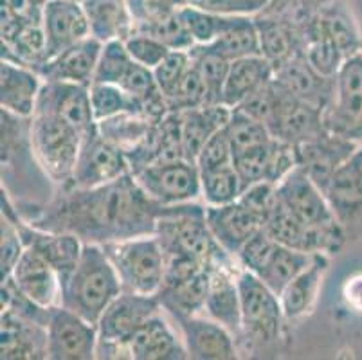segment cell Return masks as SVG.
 I'll return each instance as SVG.
<instances>
[{
  "label": "cell",
  "mask_w": 362,
  "mask_h": 360,
  "mask_svg": "<svg viewBox=\"0 0 362 360\" xmlns=\"http://www.w3.org/2000/svg\"><path fill=\"white\" fill-rule=\"evenodd\" d=\"M51 360H92L98 355V328L65 306L51 308L47 323Z\"/></svg>",
  "instance_id": "obj_13"
},
{
  "label": "cell",
  "mask_w": 362,
  "mask_h": 360,
  "mask_svg": "<svg viewBox=\"0 0 362 360\" xmlns=\"http://www.w3.org/2000/svg\"><path fill=\"white\" fill-rule=\"evenodd\" d=\"M130 173V164L121 148L112 144L96 128L83 137L76 163L72 187H98Z\"/></svg>",
  "instance_id": "obj_14"
},
{
  "label": "cell",
  "mask_w": 362,
  "mask_h": 360,
  "mask_svg": "<svg viewBox=\"0 0 362 360\" xmlns=\"http://www.w3.org/2000/svg\"><path fill=\"white\" fill-rule=\"evenodd\" d=\"M132 64H134V58L124 45V40L105 42L103 47H101L100 59H98L94 83L119 85Z\"/></svg>",
  "instance_id": "obj_44"
},
{
  "label": "cell",
  "mask_w": 362,
  "mask_h": 360,
  "mask_svg": "<svg viewBox=\"0 0 362 360\" xmlns=\"http://www.w3.org/2000/svg\"><path fill=\"white\" fill-rule=\"evenodd\" d=\"M0 356L2 360L49 359L47 326L13 310L0 315Z\"/></svg>",
  "instance_id": "obj_20"
},
{
  "label": "cell",
  "mask_w": 362,
  "mask_h": 360,
  "mask_svg": "<svg viewBox=\"0 0 362 360\" xmlns=\"http://www.w3.org/2000/svg\"><path fill=\"white\" fill-rule=\"evenodd\" d=\"M252 18L258 29L262 56L274 65V71L294 56L305 54L307 33L299 25L265 11H259Z\"/></svg>",
  "instance_id": "obj_27"
},
{
  "label": "cell",
  "mask_w": 362,
  "mask_h": 360,
  "mask_svg": "<svg viewBox=\"0 0 362 360\" xmlns=\"http://www.w3.org/2000/svg\"><path fill=\"white\" fill-rule=\"evenodd\" d=\"M163 312L157 296L121 292L107 306L100 317L98 328L96 359H121L128 356V342L137 330L150 319Z\"/></svg>",
  "instance_id": "obj_8"
},
{
  "label": "cell",
  "mask_w": 362,
  "mask_h": 360,
  "mask_svg": "<svg viewBox=\"0 0 362 360\" xmlns=\"http://www.w3.org/2000/svg\"><path fill=\"white\" fill-rule=\"evenodd\" d=\"M156 238L164 257H193L206 265L238 263L216 242L206 220V204L166 206L157 220Z\"/></svg>",
  "instance_id": "obj_5"
},
{
  "label": "cell",
  "mask_w": 362,
  "mask_h": 360,
  "mask_svg": "<svg viewBox=\"0 0 362 360\" xmlns=\"http://www.w3.org/2000/svg\"><path fill=\"white\" fill-rule=\"evenodd\" d=\"M101 47L103 44L100 40L88 36L49 58L35 71L44 78V81H69L90 87L94 83Z\"/></svg>",
  "instance_id": "obj_21"
},
{
  "label": "cell",
  "mask_w": 362,
  "mask_h": 360,
  "mask_svg": "<svg viewBox=\"0 0 362 360\" xmlns=\"http://www.w3.org/2000/svg\"><path fill=\"white\" fill-rule=\"evenodd\" d=\"M164 209L166 206L151 200L128 173L98 187L60 190L25 222L45 231L76 234L83 243L107 245L156 234Z\"/></svg>",
  "instance_id": "obj_1"
},
{
  "label": "cell",
  "mask_w": 362,
  "mask_h": 360,
  "mask_svg": "<svg viewBox=\"0 0 362 360\" xmlns=\"http://www.w3.org/2000/svg\"><path fill=\"white\" fill-rule=\"evenodd\" d=\"M157 121L159 119H153L146 114L124 112V114H117L114 117L98 121V132L107 141H110L112 144L121 148L127 155L128 151H132L143 143Z\"/></svg>",
  "instance_id": "obj_36"
},
{
  "label": "cell",
  "mask_w": 362,
  "mask_h": 360,
  "mask_svg": "<svg viewBox=\"0 0 362 360\" xmlns=\"http://www.w3.org/2000/svg\"><path fill=\"white\" fill-rule=\"evenodd\" d=\"M124 45H127L128 52L137 64L144 65L148 69H153L170 54L171 49L166 47L163 42H159L157 38L150 35H144V33H132L127 40H124Z\"/></svg>",
  "instance_id": "obj_50"
},
{
  "label": "cell",
  "mask_w": 362,
  "mask_h": 360,
  "mask_svg": "<svg viewBox=\"0 0 362 360\" xmlns=\"http://www.w3.org/2000/svg\"><path fill=\"white\" fill-rule=\"evenodd\" d=\"M44 87L42 78L28 65L4 62L0 64V107L21 117H33Z\"/></svg>",
  "instance_id": "obj_28"
},
{
  "label": "cell",
  "mask_w": 362,
  "mask_h": 360,
  "mask_svg": "<svg viewBox=\"0 0 362 360\" xmlns=\"http://www.w3.org/2000/svg\"><path fill=\"white\" fill-rule=\"evenodd\" d=\"M235 108L236 110L243 112V114L251 115L252 119H256V121H259V123H263L267 128H269V124H271L272 117H274V112H276L274 78H272L267 85H263L262 88H258L256 92H252L249 98L243 99L242 103Z\"/></svg>",
  "instance_id": "obj_52"
},
{
  "label": "cell",
  "mask_w": 362,
  "mask_h": 360,
  "mask_svg": "<svg viewBox=\"0 0 362 360\" xmlns=\"http://www.w3.org/2000/svg\"><path fill=\"white\" fill-rule=\"evenodd\" d=\"M223 128H226L227 137L231 141L235 155L242 153V151L249 150V148L269 143L272 139L271 132H269L265 124L252 119L251 115L236 110V108L231 110V117H229V121H227Z\"/></svg>",
  "instance_id": "obj_41"
},
{
  "label": "cell",
  "mask_w": 362,
  "mask_h": 360,
  "mask_svg": "<svg viewBox=\"0 0 362 360\" xmlns=\"http://www.w3.org/2000/svg\"><path fill=\"white\" fill-rule=\"evenodd\" d=\"M101 247L116 269L124 292L157 296L164 281L166 262L156 234Z\"/></svg>",
  "instance_id": "obj_7"
},
{
  "label": "cell",
  "mask_w": 362,
  "mask_h": 360,
  "mask_svg": "<svg viewBox=\"0 0 362 360\" xmlns=\"http://www.w3.org/2000/svg\"><path fill=\"white\" fill-rule=\"evenodd\" d=\"M243 193L242 180L235 166L200 173V198L206 206H223L238 200Z\"/></svg>",
  "instance_id": "obj_39"
},
{
  "label": "cell",
  "mask_w": 362,
  "mask_h": 360,
  "mask_svg": "<svg viewBox=\"0 0 362 360\" xmlns=\"http://www.w3.org/2000/svg\"><path fill=\"white\" fill-rule=\"evenodd\" d=\"M274 79L296 98L325 108L330 105L335 92V76H325L315 71L305 54L294 56L274 71Z\"/></svg>",
  "instance_id": "obj_24"
},
{
  "label": "cell",
  "mask_w": 362,
  "mask_h": 360,
  "mask_svg": "<svg viewBox=\"0 0 362 360\" xmlns=\"http://www.w3.org/2000/svg\"><path fill=\"white\" fill-rule=\"evenodd\" d=\"M278 194L298 220L310 229L328 234L341 243H346V233L335 218L321 187L301 168H296L278 184Z\"/></svg>",
  "instance_id": "obj_9"
},
{
  "label": "cell",
  "mask_w": 362,
  "mask_h": 360,
  "mask_svg": "<svg viewBox=\"0 0 362 360\" xmlns=\"http://www.w3.org/2000/svg\"><path fill=\"white\" fill-rule=\"evenodd\" d=\"M123 292L116 269L96 243H85L80 262L62 281L60 305L98 325L107 306Z\"/></svg>",
  "instance_id": "obj_4"
},
{
  "label": "cell",
  "mask_w": 362,
  "mask_h": 360,
  "mask_svg": "<svg viewBox=\"0 0 362 360\" xmlns=\"http://www.w3.org/2000/svg\"><path fill=\"white\" fill-rule=\"evenodd\" d=\"M211 269L213 265L202 267L186 276L164 279L163 286L157 292L163 312L170 317L202 313L211 283Z\"/></svg>",
  "instance_id": "obj_26"
},
{
  "label": "cell",
  "mask_w": 362,
  "mask_h": 360,
  "mask_svg": "<svg viewBox=\"0 0 362 360\" xmlns=\"http://www.w3.org/2000/svg\"><path fill=\"white\" fill-rule=\"evenodd\" d=\"M233 161H235V151H233L231 141L226 134V128H222L204 144L202 151L197 158V166H199L200 173H207V171L233 166Z\"/></svg>",
  "instance_id": "obj_48"
},
{
  "label": "cell",
  "mask_w": 362,
  "mask_h": 360,
  "mask_svg": "<svg viewBox=\"0 0 362 360\" xmlns=\"http://www.w3.org/2000/svg\"><path fill=\"white\" fill-rule=\"evenodd\" d=\"M128 359L134 360H186L189 359L182 339L160 315L150 317L128 342Z\"/></svg>",
  "instance_id": "obj_29"
},
{
  "label": "cell",
  "mask_w": 362,
  "mask_h": 360,
  "mask_svg": "<svg viewBox=\"0 0 362 360\" xmlns=\"http://www.w3.org/2000/svg\"><path fill=\"white\" fill-rule=\"evenodd\" d=\"M179 15L184 25L193 36L195 44H211L229 28L233 15H216L211 11L193 8V6H180Z\"/></svg>",
  "instance_id": "obj_42"
},
{
  "label": "cell",
  "mask_w": 362,
  "mask_h": 360,
  "mask_svg": "<svg viewBox=\"0 0 362 360\" xmlns=\"http://www.w3.org/2000/svg\"><path fill=\"white\" fill-rule=\"evenodd\" d=\"M0 233H2V240H0V247H2L0 272H2V279H8L13 274V269L18 263V260H21V256L24 254L25 245L22 242L16 223L9 220L8 216H4V214H0Z\"/></svg>",
  "instance_id": "obj_51"
},
{
  "label": "cell",
  "mask_w": 362,
  "mask_h": 360,
  "mask_svg": "<svg viewBox=\"0 0 362 360\" xmlns=\"http://www.w3.org/2000/svg\"><path fill=\"white\" fill-rule=\"evenodd\" d=\"M322 115L328 132L362 144V52L339 69L334 99Z\"/></svg>",
  "instance_id": "obj_10"
},
{
  "label": "cell",
  "mask_w": 362,
  "mask_h": 360,
  "mask_svg": "<svg viewBox=\"0 0 362 360\" xmlns=\"http://www.w3.org/2000/svg\"><path fill=\"white\" fill-rule=\"evenodd\" d=\"M358 146L361 144L339 137L327 130L310 141L296 144L298 168H301L322 190L332 178V175L339 170V166L346 163Z\"/></svg>",
  "instance_id": "obj_19"
},
{
  "label": "cell",
  "mask_w": 362,
  "mask_h": 360,
  "mask_svg": "<svg viewBox=\"0 0 362 360\" xmlns=\"http://www.w3.org/2000/svg\"><path fill=\"white\" fill-rule=\"evenodd\" d=\"M348 240L362 236V144L322 187Z\"/></svg>",
  "instance_id": "obj_12"
},
{
  "label": "cell",
  "mask_w": 362,
  "mask_h": 360,
  "mask_svg": "<svg viewBox=\"0 0 362 360\" xmlns=\"http://www.w3.org/2000/svg\"><path fill=\"white\" fill-rule=\"evenodd\" d=\"M81 6L90 24V36L101 44L127 40L134 33V18L127 0H83Z\"/></svg>",
  "instance_id": "obj_34"
},
{
  "label": "cell",
  "mask_w": 362,
  "mask_h": 360,
  "mask_svg": "<svg viewBox=\"0 0 362 360\" xmlns=\"http://www.w3.org/2000/svg\"><path fill=\"white\" fill-rule=\"evenodd\" d=\"M272 143H274V137L269 143L249 148V150L235 155L233 166H235L236 173L242 180L243 191L258 182H267L269 170H271Z\"/></svg>",
  "instance_id": "obj_43"
},
{
  "label": "cell",
  "mask_w": 362,
  "mask_h": 360,
  "mask_svg": "<svg viewBox=\"0 0 362 360\" xmlns=\"http://www.w3.org/2000/svg\"><path fill=\"white\" fill-rule=\"evenodd\" d=\"M279 243L276 242L274 238L265 229H262L240 249V252L236 254V262H238L240 269L258 274L269 263Z\"/></svg>",
  "instance_id": "obj_47"
},
{
  "label": "cell",
  "mask_w": 362,
  "mask_h": 360,
  "mask_svg": "<svg viewBox=\"0 0 362 360\" xmlns=\"http://www.w3.org/2000/svg\"><path fill=\"white\" fill-rule=\"evenodd\" d=\"M276 87V112L269 124L272 137L288 144H299L325 134V110L296 98L294 94L278 83Z\"/></svg>",
  "instance_id": "obj_15"
},
{
  "label": "cell",
  "mask_w": 362,
  "mask_h": 360,
  "mask_svg": "<svg viewBox=\"0 0 362 360\" xmlns=\"http://www.w3.org/2000/svg\"><path fill=\"white\" fill-rule=\"evenodd\" d=\"M36 305L51 308L60 305L62 281L54 267L33 249H25L9 276Z\"/></svg>",
  "instance_id": "obj_25"
},
{
  "label": "cell",
  "mask_w": 362,
  "mask_h": 360,
  "mask_svg": "<svg viewBox=\"0 0 362 360\" xmlns=\"http://www.w3.org/2000/svg\"><path fill=\"white\" fill-rule=\"evenodd\" d=\"M238 263H216L211 269V283L204 313L215 319L238 339L242 332V301L238 286Z\"/></svg>",
  "instance_id": "obj_22"
},
{
  "label": "cell",
  "mask_w": 362,
  "mask_h": 360,
  "mask_svg": "<svg viewBox=\"0 0 362 360\" xmlns=\"http://www.w3.org/2000/svg\"><path fill=\"white\" fill-rule=\"evenodd\" d=\"M31 139L38 163L58 191L71 190L83 135L54 115L35 114L31 117Z\"/></svg>",
  "instance_id": "obj_6"
},
{
  "label": "cell",
  "mask_w": 362,
  "mask_h": 360,
  "mask_svg": "<svg viewBox=\"0 0 362 360\" xmlns=\"http://www.w3.org/2000/svg\"><path fill=\"white\" fill-rule=\"evenodd\" d=\"M271 0H182L184 6L211 11L216 15L255 16L269 6Z\"/></svg>",
  "instance_id": "obj_53"
},
{
  "label": "cell",
  "mask_w": 362,
  "mask_h": 360,
  "mask_svg": "<svg viewBox=\"0 0 362 360\" xmlns=\"http://www.w3.org/2000/svg\"><path fill=\"white\" fill-rule=\"evenodd\" d=\"M350 281V279H348ZM348 301L355 306L357 310L362 312V274L361 276L354 277L350 283H348Z\"/></svg>",
  "instance_id": "obj_55"
},
{
  "label": "cell",
  "mask_w": 362,
  "mask_h": 360,
  "mask_svg": "<svg viewBox=\"0 0 362 360\" xmlns=\"http://www.w3.org/2000/svg\"><path fill=\"white\" fill-rule=\"evenodd\" d=\"M170 112H184L192 108H200L207 105V92L199 71L192 62V69L186 72L175 91L166 98Z\"/></svg>",
  "instance_id": "obj_45"
},
{
  "label": "cell",
  "mask_w": 362,
  "mask_h": 360,
  "mask_svg": "<svg viewBox=\"0 0 362 360\" xmlns=\"http://www.w3.org/2000/svg\"><path fill=\"white\" fill-rule=\"evenodd\" d=\"M187 52L192 56L193 65L206 85L207 105H223V87H226L231 62L213 51L207 44H195Z\"/></svg>",
  "instance_id": "obj_37"
},
{
  "label": "cell",
  "mask_w": 362,
  "mask_h": 360,
  "mask_svg": "<svg viewBox=\"0 0 362 360\" xmlns=\"http://www.w3.org/2000/svg\"><path fill=\"white\" fill-rule=\"evenodd\" d=\"M242 332L236 339L245 356H272L285 341V313L278 294L249 270H238Z\"/></svg>",
  "instance_id": "obj_3"
},
{
  "label": "cell",
  "mask_w": 362,
  "mask_h": 360,
  "mask_svg": "<svg viewBox=\"0 0 362 360\" xmlns=\"http://www.w3.org/2000/svg\"><path fill=\"white\" fill-rule=\"evenodd\" d=\"M189 69H192V56L187 51H170V54L153 69V76L164 98L175 91Z\"/></svg>",
  "instance_id": "obj_49"
},
{
  "label": "cell",
  "mask_w": 362,
  "mask_h": 360,
  "mask_svg": "<svg viewBox=\"0 0 362 360\" xmlns=\"http://www.w3.org/2000/svg\"><path fill=\"white\" fill-rule=\"evenodd\" d=\"M42 24L47 38V59L90 36V24L81 2L49 0Z\"/></svg>",
  "instance_id": "obj_23"
},
{
  "label": "cell",
  "mask_w": 362,
  "mask_h": 360,
  "mask_svg": "<svg viewBox=\"0 0 362 360\" xmlns=\"http://www.w3.org/2000/svg\"><path fill=\"white\" fill-rule=\"evenodd\" d=\"M272 78H274V65L265 56L259 54L235 59L231 62L227 74L222 103L229 108L238 107L243 99L269 83Z\"/></svg>",
  "instance_id": "obj_33"
},
{
  "label": "cell",
  "mask_w": 362,
  "mask_h": 360,
  "mask_svg": "<svg viewBox=\"0 0 362 360\" xmlns=\"http://www.w3.org/2000/svg\"><path fill=\"white\" fill-rule=\"evenodd\" d=\"M206 220L216 242L235 260L240 249L265 227V220L240 198L223 206H206Z\"/></svg>",
  "instance_id": "obj_18"
},
{
  "label": "cell",
  "mask_w": 362,
  "mask_h": 360,
  "mask_svg": "<svg viewBox=\"0 0 362 360\" xmlns=\"http://www.w3.org/2000/svg\"><path fill=\"white\" fill-rule=\"evenodd\" d=\"M49 0H2L0 11L11 13L25 24H36L44 18L45 6Z\"/></svg>",
  "instance_id": "obj_54"
},
{
  "label": "cell",
  "mask_w": 362,
  "mask_h": 360,
  "mask_svg": "<svg viewBox=\"0 0 362 360\" xmlns=\"http://www.w3.org/2000/svg\"><path fill=\"white\" fill-rule=\"evenodd\" d=\"M72 2H83V0H72Z\"/></svg>",
  "instance_id": "obj_56"
},
{
  "label": "cell",
  "mask_w": 362,
  "mask_h": 360,
  "mask_svg": "<svg viewBox=\"0 0 362 360\" xmlns=\"http://www.w3.org/2000/svg\"><path fill=\"white\" fill-rule=\"evenodd\" d=\"M312 256L314 254L303 252V250H296L285 245H278V249L272 254L269 263L255 276H258L272 292L279 296L285 290V286L312 262Z\"/></svg>",
  "instance_id": "obj_38"
},
{
  "label": "cell",
  "mask_w": 362,
  "mask_h": 360,
  "mask_svg": "<svg viewBox=\"0 0 362 360\" xmlns=\"http://www.w3.org/2000/svg\"><path fill=\"white\" fill-rule=\"evenodd\" d=\"M0 164L2 191L8 193L24 220H31L58 193V187L36 158L31 139V117L0 112Z\"/></svg>",
  "instance_id": "obj_2"
},
{
  "label": "cell",
  "mask_w": 362,
  "mask_h": 360,
  "mask_svg": "<svg viewBox=\"0 0 362 360\" xmlns=\"http://www.w3.org/2000/svg\"><path fill=\"white\" fill-rule=\"evenodd\" d=\"M35 114L54 115L76 128L83 137L98 124L92 112L90 87L69 81H44Z\"/></svg>",
  "instance_id": "obj_16"
},
{
  "label": "cell",
  "mask_w": 362,
  "mask_h": 360,
  "mask_svg": "<svg viewBox=\"0 0 362 360\" xmlns=\"http://www.w3.org/2000/svg\"><path fill=\"white\" fill-rule=\"evenodd\" d=\"M207 45H209L213 51L218 52L220 56L229 59V62L262 54L258 29H256L255 18H252V16L233 15L229 28H227L215 42H211V44Z\"/></svg>",
  "instance_id": "obj_35"
},
{
  "label": "cell",
  "mask_w": 362,
  "mask_h": 360,
  "mask_svg": "<svg viewBox=\"0 0 362 360\" xmlns=\"http://www.w3.org/2000/svg\"><path fill=\"white\" fill-rule=\"evenodd\" d=\"M144 193L160 206L195 202L200 198V170L186 158L153 164L134 173Z\"/></svg>",
  "instance_id": "obj_11"
},
{
  "label": "cell",
  "mask_w": 362,
  "mask_h": 360,
  "mask_svg": "<svg viewBox=\"0 0 362 360\" xmlns=\"http://www.w3.org/2000/svg\"><path fill=\"white\" fill-rule=\"evenodd\" d=\"M179 328L187 356L193 360H236L240 359L236 339L226 326L211 317H171Z\"/></svg>",
  "instance_id": "obj_17"
},
{
  "label": "cell",
  "mask_w": 362,
  "mask_h": 360,
  "mask_svg": "<svg viewBox=\"0 0 362 360\" xmlns=\"http://www.w3.org/2000/svg\"><path fill=\"white\" fill-rule=\"evenodd\" d=\"M90 101L96 123L98 121H103V119L114 117L117 114H124V112L144 114L143 107L128 92H124L119 85L92 83Z\"/></svg>",
  "instance_id": "obj_40"
},
{
  "label": "cell",
  "mask_w": 362,
  "mask_h": 360,
  "mask_svg": "<svg viewBox=\"0 0 362 360\" xmlns=\"http://www.w3.org/2000/svg\"><path fill=\"white\" fill-rule=\"evenodd\" d=\"M312 24L337 45L346 59L362 52V35L344 0H327Z\"/></svg>",
  "instance_id": "obj_32"
},
{
  "label": "cell",
  "mask_w": 362,
  "mask_h": 360,
  "mask_svg": "<svg viewBox=\"0 0 362 360\" xmlns=\"http://www.w3.org/2000/svg\"><path fill=\"white\" fill-rule=\"evenodd\" d=\"M233 108L226 105H206L200 108L180 112L182 117L184 158L197 164L204 144L218 130H222L231 117Z\"/></svg>",
  "instance_id": "obj_31"
},
{
  "label": "cell",
  "mask_w": 362,
  "mask_h": 360,
  "mask_svg": "<svg viewBox=\"0 0 362 360\" xmlns=\"http://www.w3.org/2000/svg\"><path fill=\"white\" fill-rule=\"evenodd\" d=\"M328 265H330L328 254H314L312 262L279 294V301L287 321H298L314 310Z\"/></svg>",
  "instance_id": "obj_30"
},
{
  "label": "cell",
  "mask_w": 362,
  "mask_h": 360,
  "mask_svg": "<svg viewBox=\"0 0 362 360\" xmlns=\"http://www.w3.org/2000/svg\"><path fill=\"white\" fill-rule=\"evenodd\" d=\"M136 33H144V35L153 36L159 42H163L166 47H170L171 51H189L195 45V40H193V36L189 35V31L184 25L179 11Z\"/></svg>",
  "instance_id": "obj_46"
}]
</instances>
